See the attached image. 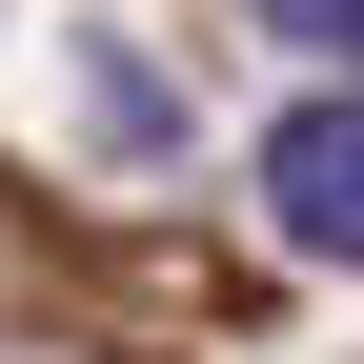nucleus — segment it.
I'll list each match as a JSON object with an SVG mask.
<instances>
[{
    "label": "nucleus",
    "mask_w": 364,
    "mask_h": 364,
    "mask_svg": "<svg viewBox=\"0 0 364 364\" xmlns=\"http://www.w3.org/2000/svg\"><path fill=\"white\" fill-rule=\"evenodd\" d=\"M263 223L304 263H364V81H324V102L263 122Z\"/></svg>",
    "instance_id": "1"
},
{
    "label": "nucleus",
    "mask_w": 364,
    "mask_h": 364,
    "mask_svg": "<svg viewBox=\"0 0 364 364\" xmlns=\"http://www.w3.org/2000/svg\"><path fill=\"white\" fill-rule=\"evenodd\" d=\"M263 21H284V41H324V61L364 81V0H263Z\"/></svg>",
    "instance_id": "2"
}]
</instances>
